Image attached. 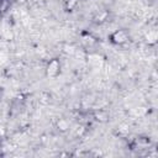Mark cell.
<instances>
[{
    "label": "cell",
    "mask_w": 158,
    "mask_h": 158,
    "mask_svg": "<svg viewBox=\"0 0 158 158\" xmlns=\"http://www.w3.org/2000/svg\"><path fill=\"white\" fill-rule=\"evenodd\" d=\"M112 41L116 43H123L126 41V33L123 31H117L112 35Z\"/></svg>",
    "instance_id": "1"
},
{
    "label": "cell",
    "mask_w": 158,
    "mask_h": 158,
    "mask_svg": "<svg viewBox=\"0 0 158 158\" xmlns=\"http://www.w3.org/2000/svg\"><path fill=\"white\" fill-rule=\"evenodd\" d=\"M58 69H59V63L57 60H52L49 63V65H48V70H47L48 72V75H51V77L56 75L58 73Z\"/></svg>",
    "instance_id": "2"
}]
</instances>
